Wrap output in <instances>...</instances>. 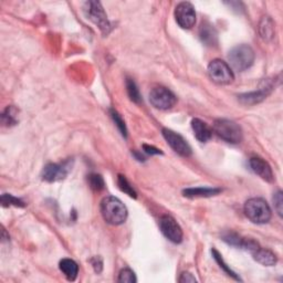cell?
I'll list each match as a JSON object with an SVG mask.
<instances>
[{"label": "cell", "instance_id": "6da1fadb", "mask_svg": "<svg viewBox=\"0 0 283 283\" xmlns=\"http://www.w3.org/2000/svg\"><path fill=\"white\" fill-rule=\"evenodd\" d=\"M101 214L110 225L119 226L126 220L127 208L119 198L109 196L101 202Z\"/></svg>", "mask_w": 283, "mask_h": 283}, {"label": "cell", "instance_id": "7a4b0ae2", "mask_svg": "<svg viewBox=\"0 0 283 283\" xmlns=\"http://www.w3.org/2000/svg\"><path fill=\"white\" fill-rule=\"evenodd\" d=\"M229 67L233 70L243 72L249 69L255 61V51L248 44H239L229 51L228 55Z\"/></svg>", "mask_w": 283, "mask_h": 283}, {"label": "cell", "instance_id": "3957f363", "mask_svg": "<svg viewBox=\"0 0 283 283\" xmlns=\"http://www.w3.org/2000/svg\"><path fill=\"white\" fill-rule=\"evenodd\" d=\"M245 214L253 223H265L271 219L272 212L262 198H251L245 204Z\"/></svg>", "mask_w": 283, "mask_h": 283}, {"label": "cell", "instance_id": "277c9868", "mask_svg": "<svg viewBox=\"0 0 283 283\" xmlns=\"http://www.w3.org/2000/svg\"><path fill=\"white\" fill-rule=\"evenodd\" d=\"M214 132L228 143L238 144L243 140V129L239 124L233 121L226 119L216 120L214 123Z\"/></svg>", "mask_w": 283, "mask_h": 283}, {"label": "cell", "instance_id": "5b68a950", "mask_svg": "<svg viewBox=\"0 0 283 283\" xmlns=\"http://www.w3.org/2000/svg\"><path fill=\"white\" fill-rule=\"evenodd\" d=\"M83 11L88 20L97 25L104 34H109L112 27L101 4L99 2H86L83 5Z\"/></svg>", "mask_w": 283, "mask_h": 283}, {"label": "cell", "instance_id": "8992f818", "mask_svg": "<svg viewBox=\"0 0 283 283\" xmlns=\"http://www.w3.org/2000/svg\"><path fill=\"white\" fill-rule=\"evenodd\" d=\"M208 74L210 79L217 84L227 85L230 84L234 79L231 68L225 61L216 59L212 60L208 66Z\"/></svg>", "mask_w": 283, "mask_h": 283}, {"label": "cell", "instance_id": "52a82bcc", "mask_svg": "<svg viewBox=\"0 0 283 283\" xmlns=\"http://www.w3.org/2000/svg\"><path fill=\"white\" fill-rule=\"evenodd\" d=\"M150 101L159 110L172 109L176 104L177 99L175 94L164 86H156L150 93Z\"/></svg>", "mask_w": 283, "mask_h": 283}, {"label": "cell", "instance_id": "ba28073f", "mask_svg": "<svg viewBox=\"0 0 283 283\" xmlns=\"http://www.w3.org/2000/svg\"><path fill=\"white\" fill-rule=\"evenodd\" d=\"M175 19L182 29H192L196 22V13L191 3L182 2L175 9Z\"/></svg>", "mask_w": 283, "mask_h": 283}, {"label": "cell", "instance_id": "9c48e42d", "mask_svg": "<svg viewBox=\"0 0 283 283\" xmlns=\"http://www.w3.org/2000/svg\"><path fill=\"white\" fill-rule=\"evenodd\" d=\"M163 136L166 139L167 144L172 147V149L177 153L184 157H188L192 155V147L191 145L187 143V140L179 135L178 133H176L172 129L164 128L163 129Z\"/></svg>", "mask_w": 283, "mask_h": 283}, {"label": "cell", "instance_id": "30bf717a", "mask_svg": "<svg viewBox=\"0 0 283 283\" xmlns=\"http://www.w3.org/2000/svg\"><path fill=\"white\" fill-rule=\"evenodd\" d=\"M159 228H161L163 234L169 241L174 244H179L182 240V230L172 216L164 215L159 219Z\"/></svg>", "mask_w": 283, "mask_h": 283}, {"label": "cell", "instance_id": "8fae6325", "mask_svg": "<svg viewBox=\"0 0 283 283\" xmlns=\"http://www.w3.org/2000/svg\"><path fill=\"white\" fill-rule=\"evenodd\" d=\"M71 170V162L67 161L62 164H49L44 167L42 178L49 182L64 179Z\"/></svg>", "mask_w": 283, "mask_h": 283}, {"label": "cell", "instance_id": "7c38bea8", "mask_svg": "<svg viewBox=\"0 0 283 283\" xmlns=\"http://www.w3.org/2000/svg\"><path fill=\"white\" fill-rule=\"evenodd\" d=\"M249 164H250V167L253 172H255L258 176H260L263 180L269 181V182L273 181L274 177H273L272 169H271L270 165L265 161H263L262 158L251 157Z\"/></svg>", "mask_w": 283, "mask_h": 283}, {"label": "cell", "instance_id": "4fadbf2b", "mask_svg": "<svg viewBox=\"0 0 283 283\" xmlns=\"http://www.w3.org/2000/svg\"><path fill=\"white\" fill-rule=\"evenodd\" d=\"M271 90H272V84L268 83V84H265L262 87L259 88L258 91L241 94V96L238 97V98H239L241 103L248 104V105H253V104L260 103L261 101H263V100L269 96Z\"/></svg>", "mask_w": 283, "mask_h": 283}, {"label": "cell", "instance_id": "5bb4252c", "mask_svg": "<svg viewBox=\"0 0 283 283\" xmlns=\"http://www.w3.org/2000/svg\"><path fill=\"white\" fill-rule=\"evenodd\" d=\"M192 128L195 134V137H196L199 142H207L210 139L212 131L211 128L208 126L207 123H205L204 121L199 119H194L192 121Z\"/></svg>", "mask_w": 283, "mask_h": 283}, {"label": "cell", "instance_id": "9a60e30c", "mask_svg": "<svg viewBox=\"0 0 283 283\" xmlns=\"http://www.w3.org/2000/svg\"><path fill=\"white\" fill-rule=\"evenodd\" d=\"M253 258L257 262H259L265 267H272L276 263V256L272 251L267 250V249H261V248H258L256 251L252 252Z\"/></svg>", "mask_w": 283, "mask_h": 283}, {"label": "cell", "instance_id": "2e32d148", "mask_svg": "<svg viewBox=\"0 0 283 283\" xmlns=\"http://www.w3.org/2000/svg\"><path fill=\"white\" fill-rule=\"evenodd\" d=\"M199 37L206 45H215L217 43L218 35L216 29L208 22L203 23L202 27H200Z\"/></svg>", "mask_w": 283, "mask_h": 283}, {"label": "cell", "instance_id": "e0dca14e", "mask_svg": "<svg viewBox=\"0 0 283 283\" xmlns=\"http://www.w3.org/2000/svg\"><path fill=\"white\" fill-rule=\"evenodd\" d=\"M221 191L219 188H208V187H198V188H188L182 192L185 197L197 198V197H211L216 196Z\"/></svg>", "mask_w": 283, "mask_h": 283}, {"label": "cell", "instance_id": "ac0fdd59", "mask_svg": "<svg viewBox=\"0 0 283 283\" xmlns=\"http://www.w3.org/2000/svg\"><path fill=\"white\" fill-rule=\"evenodd\" d=\"M60 270L62 271V273L66 275V278L69 281H73L76 279L79 273V267L76 264L75 261L71 260V259H63L60 261Z\"/></svg>", "mask_w": 283, "mask_h": 283}, {"label": "cell", "instance_id": "d6986e66", "mask_svg": "<svg viewBox=\"0 0 283 283\" xmlns=\"http://www.w3.org/2000/svg\"><path fill=\"white\" fill-rule=\"evenodd\" d=\"M259 32H260L261 38L265 41H269L273 38L275 28L274 23L271 20L270 17H263L262 20L260 21V25H259Z\"/></svg>", "mask_w": 283, "mask_h": 283}, {"label": "cell", "instance_id": "ffe728a7", "mask_svg": "<svg viewBox=\"0 0 283 283\" xmlns=\"http://www.w3.org/2000/svg\"><path fill=\"white\" fill-rule=\"evenodd\" d=\"M126 90H127V94L129 99L132 100L133 102L135 103H139L142 101L140 94L137 88V85L132 79H127L126 80Z\"/></svg>", "mask_w": 283, "mask_h": 283}, {"label": "cell", "instance_id": "44dd1931", "mask_svg": "<svg viewBox=\"0 0 283 283\" xmlns=\"http://www.w3.org/2000/svg\"><path fill=\"white\" fill-rule=\"evenodd\" d=\"M117 185H119L120 190L125 194H127L129 197L136 198V192L134 191V188L131 186L128 180L125 178V176L119 175V178H117Z\"/></svg>", "mask_w": 283, "mask_h": 283}, {"label": "cell", "instance_id": "7402d4cb", "mask_svg": "<svg viewBox=\"0 0 283 283\" xmlns=\"http://www.w3.org/2000/svg\"><path fill=\"white\" fill-rule=\"evenodd\" d=\"M2 204L4 207H8V206H15V207H25V203L22 200L14 197L13 195L4 194L2 196Z\"/></svg>", "mask_w": 283, "mask_h": 283}, {"label": "cell", "instance_id": "603a6c76", "mask_svg": "<svg viewBox=\"0 0 283 283\" xmlns=\"http://www.w3.org/2000/svg\"><path fill=\"white\" fill-rule=\"evenodd\" d=\"M88 185H90V187L92 188L93 191H97V192H100V191H102L103 188H104V180L102 178V176H100L98 174H91L90 176H88Z\"/></svg>", "mask_w": 283, "mask_h": 283}, {"label": "cell", "instance_id": "cb8c5ba5", "mask_svg": "<svg viewBox=\"0 0 283 283\" xmlns=\"http://www.w3.org/2000/svg\"><path fill=\"white\" fill-rule=\"evenodd\" d=\"M212 252V256H214V258H215V260L217 261V263L219 264V267L220 268H222L223 269V271H225V272L228 274V275H230V276H232L233 279H235V280H240V278L239 276L235 274L233 271L230 269L228 265L223 262V260H222V258H221V256L219 255V253H218V251H216V250H212L211 251Z\"/></svg>", "mask_w": 283, "mask_h": 283}, {"label": "cell", "instance_id": "d4e9b609", "mask_svg": "<svg viewBox=\"0 0 283 283\" xmlns=\"http://www.w3.org/2000/svg\"><path fill=\"white\" fill-rule=\"evenodd\" d=\"M136 281V275L129 268L123 269L119 274V282L121 283H135Z\"/></svg>", "mask_w": 283, "mask_h": 283}, {"label": "cell", "instance_id": "484cf974", "mask_svg": "<svg viewBox=\"0 0 283 283\" xmlns=\"http://www.w3.org/2000/svg\"><path fill=\"white\" fill-rule=\"evenodd\" d=\"M223 241L232 247H237V248H241V244H243L244 238L240 237L239 234L234 233V232H228L226 234H223Z\"/></svg>", "mask_w": 283, "mask_h": 283}, {"label": "cell", "instance_id": "4316f807", "mask_svg": "<svg viewBox=\"0 0 283 283\" xmlns=\"http://www.w3.org/2000/svg\"><path fill=\"white\" fill-rule=\"evenodd\" d=\"M111 116H112V119H113L114 123L116 124V126L119 127L120 129V132L122 133V135L124 137H126L127 136V129H126V125H125V122L123 121V119L121 117V115L117 113L116 111L114 110H111Z\"/></svg>", "mask_w": 283, "mask_h": 283}, {"label": "cell", "instance_id": "83f0119b", "mask_svg": "<svg viewBox=\"0 0 283 283\" xmlns=\"http://www.w3.org/2000/svg\"><path fill=\"white\" fill-rule=\"evenodd\" d=\"M273 203H274V209L278 212V215L282 217V207H283V198H282V192H278L273 197Z\"/></svg>", "mask_w": 283, "mask_h": 283}, {"label": "cell", "instance_id": "f1b7e54d", "mask_svg": "<svg viewBox=\"0 0 283 283\" xmlns=\"http://www.w3.org/2000/svg\"><path fill=\"white\" fill-rule=\"evenodd\" d=\"M3 121H4L5 124H7V125H9V124H15L16 123L15 115L13 114V109L8 108L7 110L5 111V113L3 114Z\"/></svg>", "mask_w": 283, "mask_h": 283}, {"label": "cell", "instance_id": "f546056e", "mask_svg": "<svg viewBox=\"0 0 283 283\" xmlns=\"http://www.w3.org/2000/svg\"><path fill=\"white\" fill-rule=\"evenodd\" d=\"M179 282H181V283H185V282L186 283H188V282H197V280H196V278H195V276L192 273L184 272V273H181V275H180Z\"/></svg>", "mask_w": 283, "mask_h": 283}, {"label": "cell", "instance_id": "4dcf8cb0", "mask_svg": "<svg viewBox=\"0 0 283 283\" xmlns=\"http://www.w3.org/2000/svg\"><path fill=\"white\" fill-rule=\"evenodd\" d=\"M92 264H93V268L94 270H96V272L100 273L102 271V268H103V263H102V260L100 258H94L91 260Z\"/></svg>", "mask_w": 283, "mask_h": 283}, {"label": "cell", "instance_id": "1f68e13d", "mask_svg": "<svg viewBox=\"0 0 283 283\" xmlns=\"http://www.w3.org/2000/svg\"><path fill=\"white\" fill-rule=\"evenodd\" d=\"M144 151L147 153V154H151V155H158V154H162L161 150L156 149L154 146H150V145H144L143 146Z\"/></svg>", "mask_w": 283, "mask_h": 283}]
</instances>
